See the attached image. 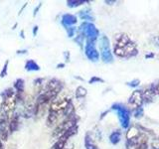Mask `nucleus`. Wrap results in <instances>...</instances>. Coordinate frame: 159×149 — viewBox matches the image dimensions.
Instances as JSON below:
<instances>
[{"label": "nucleus", "instance_id": "20e7f679", "mask_svg": "<svg viewBox=\"0 0 159 149\" xmlns=\"http://www.w3.org/2000/svg\"><path fill=\"white\" fill-rule=\"evenodd\" d=\"M70 102H72L71 97H66V96H59L49 104V111L57 112L62 115L63 111H65V108L68 106V104Z\"/></svg>", "mask_w": 159, "mask_h": 149}, {"label": "nucleus", "instance_id": "4be33fe9", "mask_svg": "<svg viewBox=\"0 0 159 149\" xmlns=\"http://www.w3.org/2000/svg\"><path fill=\"white\" fill-rule=\"evenodd\" d=\"M84 37L83 36V35L81 33H79L76 37L74 38V41L76 42L80 47L83 46V43H84Z\"/></svg>", "mask_w": 159, "mask_h": 149}, {"label": "nucleus", "instance_id": "423d86ee", "mask_svg": "<svg viewBox=\"0 0 159 149\" xmlns=\"http://www.w3.org/2000/svg\"><path fill=\"white\" fill-rule=\"evenodd\" d=\"M43 88L46 89V91H51V92L61 93L64 88V84L62 81H60L59 79L53 78V79H50L49 81L45 84Z\"/></svg>", "mask_w": 159, "mask_h": 149}, {"label": "nucleus", "instance_id": "9d476101", "mask_svg": "<svg viewBox=\"0 0 159 149\" xmlns=\"http://www.w3.org/2000/svg\"><path fill=\"white\" fill-rule=\"evenodd\" d=\"M62 115L59 114L57 112H54L52 111H49L48 109V115H47V119H46V125L48 127H53L56 126L59 123V119Z\"/></svg>", "mask_w": 159, "mask_h": 149}, {"label": "nucleus", "instance_id": "b1692460", "mask_svg": "<svg viewBox=\"0 0 159 149\" xmlns=\"http://www.w3.org/2000/svg\"><path fill=\"white\" fill-rule=\"evenodd\" d=\"M42 2H39L38 3V5L36 7H35V9H34V11H33V17H36L37 16V14H38V12H39V10H40V8L42 7Z\"/></svg>", "mask_w": 159, "mask_h": 149}, {"label": "nucleus", "instance_id": "a878e982", "mask_svg": "<svg viewBox=\"0 0 159 149\" xmlns=\"http://www.w3.org/2000/svg\"><path fill=\"white\" fill-rule=\"evenodd\" d=\"M28 52V49H19L16 51V55H26Z\"/></svg>", "mask_w": 159, "mask_h": 149}, {"label": "nucleus", "instance_id": "f3484780", "mask_svg": "<svg viewBox=\"0 0 159 149\" xmlns=\"http://www.w3.org/2000/svg\"><path fill=\"white\" fill-rule=\"evenodd\" d=\"M129 102H130L131 104H133V106H138V104H140V93H139L138 92L134 93L131 96Z\"/></svg>", "mask_w": 159, "mask_h": 149}, {"label": "nucleus", "instance_id": "f03ea898", "mask_svg": "<svg viewBox=\"0 0 159 149\" xmlns=\"http://www.w3.org/2000/svg\"><path fill=\"white\" fill-rule=\"evenodd\" d=\"M2 93L3 96V104H2V111L10 115L15 111L17 106V99H16V92L13 88H7Z\"/></svg>", "mask_w": 159, "mask_h": 149}, {"label": "nucleus", "instance_id": "2f4dec72", "mask_svg": "<svg viewBox=\"0 0 159 149\" xmlns=\"http://www.w3.org/2000/svg\"><path fill=\"white\" fill-rule=\"evenodd\" d=\"M9 149H17V146L15 145V144H11V145L9 146Z\"/></svg>", "mask_w": 159, "mask_h": 149}, {"label": "nucleus", "instance_id": "473e14b6", "mask_svg": "<svg viewBox=\"0 0 159 149\" xmlns=\"http://www.w3.org/2000/svg\"><path fill=\"white\" fill-rule=\"evenodd\" d=\"M0 149H4V145H3V142L0 140Z\"/></svg>", "mask_w": 159, "mask_h": 149}, {"label": "nucleus", "instance_id": "f8f14e48", "mask_svg": "<svg viewBox=\"0 0 159 149\" xmlns=\"http://www.w3.org/2000/svg\"><path fill=\"white\" fill-rule=\"evenodd\" d=\"M14 91L16 92V93H24L25 92V81L22 78H18L14 81L13 87Z\"/></svg>", "mask_w": 159, "mask_h": 149}, {"label": "nucleus", "instance_id": "c85d7f7f", "mask_svg": "<svg viewBox=\"0 0 159 149\" xmlns=\"http://www.w3.org/2000/svg\"><path fill=\"white\" fill-rule=\"evenodd\" d=\"M2 104H3V96L0 93V113L2 112Z\"/></svg>", "mask_w": 159, "mask_h": 149}, {"label": "nucleus", "instance_id": "aec40b11", "mask_svg": "<svg viewBox=\"0 0 159 149\" xmlns=\"http://www.w3.org/2000/svg\"><path fill=\"white\" fill-rule=\"evenodd\" d=\"M119 138H120V133L118 131H114L111 134V136H109V140H111L112 144H116L119 141Z\"/></svg>", "mask_w": 159, "mask_h": 149}, {"label": "nucleus", "instance_id": "bb28decb", "mask_svg": "<svg viewBox=\"0 0 159 149\" xmlns=\"http://www.w3.org/2000/svg\"><path fill=\"white\" fill-rule=\"evenodd\" d=\"M38 31H39V26H38V25H35V26L33 27V30H32V33H33V36L34 37L37 36Z\"/></svg>", "mask_w": 159, "mask_h": 149}, {"label": "nucleus", "instance_id": "7ed1b4c3", "mask_svg": "<svg viewBox=\"0 0 159 149\" xmlns=\"http://www.w3.org/2000/svg\"><path fill=\"white\" fill-rule=\"evenodd\" d=\"M78 32L81 33L86 38L87 42H92V43H94L98 35V31L94 27V25L89 22H83L80 25Z\"/></svg>", "mask_w": 159, "mask_h": 149}, {"label": "nucleus", "instance_id": "5701e85b", "mask_svg": "<svg viewBox=\"0 0 159 149\" xmlns=\"http://www.w3.org/2000/svg\"><path fill=\"white\" fill-rule=\"evenodd\" d=\"M63 55H64V58H65V64L70 63V60H71V54H70V52L65 51L63 53Z\"/></svg>", "mask_w": 159, "mask_h": 149}, {"label": "nucleus", "instance_id": "cd10ccee", "mask_svg": "<svg viewBox=\"0 0 159 149\" xmlns=\"http://www.w3.org/2000/svg\"><path fill=\"white\" fill-rule=\"evenodd\" d=\"M27 4H28V2H25L24 4H23V6H22V8L20 9V11L18 12V16H20V15H21L22 13H23V11H24V9L26 8V6H27Z\"/></svg>", "mask_w": 159, "mask_h": 149}, {"label": "nucleus", "instance_id": "412c9836", "mask_svg": "<svg viewBox=\"0 0 159 149\" xmlns=\"http://www.w3.org/2000/svg\"><path fill=\"white\" fill-rule=\"evenodd\" d=\"M66 30V32H67V36L69 38H74L75 36H76V33H77V27L76 26H74V27H70V28H67V29H65Z\"/></svg>", "mask_w": 159, "mask_h": 149}, {"label": "nucleus", "instance_id": "72a5a7b5", "mask_svg": "<svg viewBox=\"0 0 159 149\" xmlns=\"http://www.w3.org/2000/svg\"><path fill=\"white\" fill-rule=\"evenodd\" d=\"M17 26H18V23H15V24H14V26L12 27V30H15Z\"/></svg>", "mask_w": 159, "mask_h": 149}, {"label": "nucleus", "instance_id": "393cba45", "mask_svg": "<svg viewBox=\"0 0 159 149\" xmlns=\"http://www.w3.org/2000/svg\"><path fill=\"white\" fill-rule=\"evenodd\" d=\"M98 82H103V79H99V78H98V77H93L89 81V84H96V83H98Z\"/></svg>", "mask_w": 159, "mask_h": 149}, {"label": "nucleus", "instance_id": "a211bd4d", "mask_svg": "<svg viewBox=\"0 0 159 149\" xmlns=\"http://www.w3.org/2000/svg\"><path fill=\"white\" fill-rule=\"evenodd\" d=\"M33 84H34V87L39 88L40 91H41V89L45 86V79L44 78H37V79H35L34 81H33Z\"/></svg>", "mask_w": 159, "mask_h": 149}, {"label": "nucleus", "instance_id": "7c9ffc66", "mask_svg": "<svg viewBox=\"0 0 159 149\" xmlns=\"http://www.w3.org/2000/svg\"><path fill=\"white\" fill-rule=\"evenodd\" d=\"M20 37H21L22 39L26 38V37H25V31H24V30H21V31H20Z\"/></svg>", "mask_w": 159, "mask_h": 149}, {"label": "nucleus", "instance_id": "39448f33", "mask_svg": "<svg viewBox=\"0 0 159 149\" xmlns=\"http://www.w3.org/2000/svg\"><path fill=\"white\" fill-rule=\"evenodd\" d=\"M8 116L3 111L0 113V140L2 142H6L10 135L8 128Z\"/></svg>", "mask_w": 159, "mask_h": 149}, {"label": "nucleus", "instance_id": "f257e3e1", "mask_svg": "<svg viewBox=\"0 0 159 149\" xmlns=\"http://www.w3.org/2000/svg\"><path fill=\"white\" fill-rule=\"evenodd\" d=\"M113 52L117 57H129L136 52L135 46L126 34H117L113 41Z\"/></svg>", "mask_w": 159, "mask_h": 149}, {"label": "nucleus", "instance_id": "0eeeda50", "mask_svg": "<svg viewBox=\"0 0 159 149\" xmlns=\"http://www.w3.org/2000/svg\"><path fill=\"white\" fill-rule=\"evenodd\" d=\"M20 118H21V114L14 111L8 116V128L9 133L12 134L16 132L20 127Z\"/></svg>", "mask_w": 159, "mask_h": 149}, {"label": "nucleus", "instance_id": "c756f323", "mask_svg": "<svg viewBox=\"0 0 159 149\" xmlns=\"http://www.w3.org/2000/svg\"><path fill=\"white\" fill-rule=\"evenodd\" d=\"M65 67H66V64H65V63H59V64H57V66H56L57 69H64Z\"/></svg>", "mask_w": 159, "mask_h": 149}, {"label": "nucleus", "instance_id": "9b49d317", "mask_svg": "<svg viewBox=\"0 0 159 149\" xmlns=\"http://www.w3.org/2000/svg\"><path fill=\"white\" fill-rule=\"evenodd\" d=\"M24 69H25V71L31 73V72H39L40 70H41V67L39 66V64L35 61V60L29 59L25 62Z\"/></svg>", "mask_w": 159, "mask_h": 149}, {"label": "nucleus", "instance_id": "4468645a", "mask_svg": "<svg viewBox=\"0 0 159 149\" xmlns=\"http://www.w3.org/2000/svg\"><path fill=\"white\" fill-rule=\"evenodd\" d=\"M87 94H88L87 88L82 86H79L76 88V92H75V97H76L77 99H82L84 97H86Z\"/></svg>", "mask_w": 159, "mask_h": 149}, {"label": "nucleus", "instance_id": "6e6552de", "mask_svg": "<svg viewBox=\"0 0 159 149\" xmlns=\"http://www.w3.org/2000/svg\"><path fill=\"white\" fill-rule=\"evenodd\" d=\"M77 22H78V18L76 15H74V14L64 13L61 16V25L64 29L76 26Z\"/></svg>", "mask_w": 159, "mask_h": 149}, {"label": "nucleus", "instance_id": "ddd939ff", "mask_svg": "<svg viewBox=\"0 0 159 149\" xmlns=\"http://www.w3.org/2000/svg\"><path fill=\"white\" fill-rule=\"evenodd\" d=\"M84 146H86V149H98V147L94 144L93 137L89 132L84 135Z\"/></svg>", "mask_w": 159, "mask_h": 149}, {"label": "nucleus", "instance_id": "1a4fd4ad", "mask_svg": "<svg viewBox=\"0 0 159 149\" xmlns=\"http://www.w3.org/2000/svg\"><path fill=\"white\" fill-rule=\"evenodd\" d=\"M84 54H86L87 58L89 61L97 62L98 60V53L97 51L96 47H94V43L87 42L86 47H84Z\"/></svg>", "mask_w": 159, "mask_h": 149}, {"label": "nucleus", "instance_id": "6ab92c4d", "mask_svg": "<svg viewBox=\"0 0 159 149\" xmlns=\"http://www.w3.org/2000/svg\"><path fill=\"white\" fill-rule=\"evenodd\" d=\"M8 66H9V60H6L2 67L1 72H0V78L4 79L5 77H7L8 74Z\"/></svg>", "mask_w": 159, "mask_h": 149}, {"label": "nucleus", "instance_id": "dca6fc26", "mask_svg": "<svg viewBox=\"0 0 159 149\" xmlns=\"http://www.w3.org/2000/svg\"><path fill=\"white\" fill-rule=\"evenodd\" d=\"M79 17L82 20H84V22L87 21H93V18L92 17L91 12H89V10H82L79 12Z\"/></svg>", "mask_w": 159, "mask_h": 149}, {"label": "nucleus", "instance_id": "2eb2a0df", "mask_svg": "<svg viewBox=\"0 0 159 149\" xmlns=\"http://www.w3.org/2000/svg\"><path fill=\"white\" fill-rule=\"evenodd\" d=\"M66 3L69 8H76L84 3H88V1H86V0H67Z\"/></svg>", "mask_w": 159, "mask_h": 149}]
</instances>
